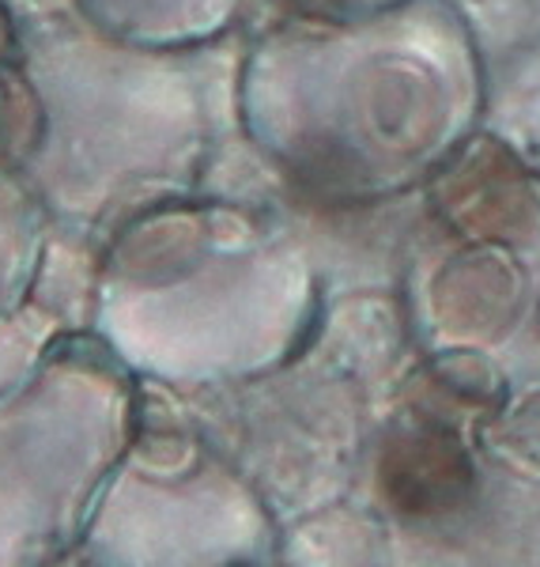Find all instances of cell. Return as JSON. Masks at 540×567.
Listing matches in <instances>:
<instances>
[{"label":"cell","mask_w":540,"mask_h":567,"mask_svg":"<svg viewBox=\"0 0 540 567\" xmlns=\"http://www.w3.org/2000/svg\"><path fill=\"white\" fill-rule=\"evenodd\" d=\"M382 492L405 515H446L461 507L472 492L469 454L446 432H412L393 439L382 458Z\"/></svg>","instance_id":"cell-1"},{"label":"cell","mask_w":540,"mask_h":567,"mask_svg":"<svg viewBox=\"0 0 540 567\" xmlns=\"http://www.w3.org/2000/svg\"><path fill=\"white\" fill-rule=\"evenodd\" d=\"M110 39L133 45H189L227 20L235 0H84Z\"/></svg>","instance_id":"cell-2"}]
</instances>
